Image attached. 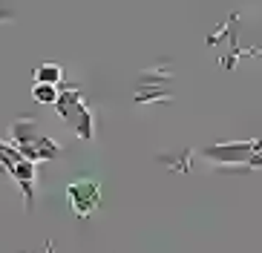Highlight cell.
Returning <instances> with one entry per match:
<instances>
[{
  "label": "cell",
  "mask_w": 262,
  "mask_h": 253,
  "mask_svg": "<svg viewBox=\"0 0 262 253\" xmlns=\"http://www.w3.org/2000/svg\"><path fill=\"white\" fill-rule=\"evenodd\" d=\"M40 78H52V81H55V78H58V69H40Z\"/></svg>",
  "instance_id": "cell-1"
}]
</instances>
